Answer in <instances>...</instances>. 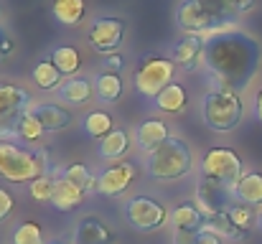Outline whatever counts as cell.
<instances>
[{"label": "cell", "instance_id": "obj_1", "mask_svg": "<svg viewBox=\"0 0 262 244\" xmlns=\"http://www.w3.org/2000/svg\"><path fill=\"white\" fill-rule=\"evenodd\" d=\"M206 56L204 69L209 89H224L242 94L260 72L262 49L247 31L237 26H222L204 33Z\"/></svg>", "mask_w": 262, "mask_h": 244}, {"label": "cell", "instance_id": "obj_2", "mask_svg": "<svg viewBox=\"0 0 262 244\" xmlns=\"http://www.w3.org/2000/svg\"><path fill=\"white\" fill-rule=\"evenodd\" d=\"M51 173V156L46 148H20L0 143V178L8 183H31Z\"/></svg>", "mask_w": 262, "mask_h": 244}, {"label": "cell", "instance_id": "obj_3", "mask_svg": "<svg viewBox=\"0 0 262 244\" xmlns=\"http://www.w3.org/2000/svg\"><path fill=\"white\" fill-rule=\"evenodd\" d=\"M193 150L183 138L171 135L161 148L145 156V173L156 181H181L193 173Z\"/></svg>", "mask_w": 262, "mask_h": 244}, {"label": "cell", "instance_id": "obj_4", "mask_svg": "<svg viewBox=\"0 0 262 244\" xmlns=\"http://www.w3.org/2000/svg\"><path fill=\"white\" fill-rule=\"evenodd\" d=\"M245 117V104L237 92L209 89L201 97V120L214 132H232Z\"/></svg>", "mask_w": 262, "mask_h": 244}, {"label": "cell", "instance_id": "obj_5", "mask_svg": "<svg viewBox=\"0 0 262 244\" xmlns=\"http://www.w3.org/2000/svg\"><path fill=\"white\" fill-rule=\"evenodd\" d=\"M176 69L178 66L168 56H143L133 72V86L140 97L153 102L168 84H173Z\"/></svg>", "mask_w": 262, "mask_h": 244}, {"label": "cell", "instance_id": "obj_6", "mask_svg": "<svg viewBox=\"0 0 262 244\" xmlns=\"http://www.w3.org/2000/svg\"><path fill=\"white\" fill-rule=\"evenodd\" d=\"M199 173L204 181H214L227 188H234L239 178L245 175V163L232 148H211L201 156Z\"/></svg>", "mask_w": 262, "mask_h": 244}, {"label": "cell", "instance_id": "obj_7", "mask_svg": "<svg viewBox=\"0 0 262 244\" xmlns=\"http://www.w3.org/2000/svg\"><path fill=\"white\" fill-rule=\"evenodd\" d=\"M125 219H127V224L135 229V232H158L161 227H166V221H168V209L158 201V198H153V196H148V193H140V196H133V198H127L125 201Z\"/></svg>", "mask_w": 262, "mask_h": 244}, {"label": "cell", "instance_id": "obj_8", "mask_svg": "<svg viewBox=\"0 0 262 244\" xmlns=\"http://www.w3.org/2000/svg\"><path fill=\"white\" fill-rule=\"evenodd\" d=\"M125 20L117 18V15H99L89 23L87 28V38H89V46L107 56V54H115L120 46H122V38H125Z\"/></svg>", "mask_w": 262, "mask_h": 244}, {"label": "cell", "instance_id": "obj_9", "mask_svg": "<svg viewBox=\"0 0 262 244\" xmlns=\"http://www.w3.org/2000/svg\"><path fill=\"white\" fill-rule=\"evenodd\" d=\"M138 178V165L130 161H120L115 165H107L104 170H99L97 175V193L99 196H120L125 193Z\"/></svg>", "mask_w": 262, "mask_h": 244}, {"label": "cell", "instance_id": "obj_10", "mask_svg": "<svg viewBox=\"0 0 262 244\" xmlns=\"http://www.w3.org/2000/svg\"><path fill=\"white\" fill-rule=\"evenodd\" d=\"M232 188L222 186V183H214V181H199L196 183V193H193V201L196 206L201 209V214L206 219L211 216H219V214H227L229 206H232Z\"/></svg>", "mask_w": 262, "mask_h": 244}, {"label": "cell", "instance_id": "obj_11", "mask_svg": "<svg viewBox=\"0 0 262 244\" xmlns=\"http://www.w3.org/2000/svg\"><path fill=\"white\" fill-rule=\"evenodd\" d=\"M33 97L15 84H0V125H18V120L33 109Z\"/></svg>", "mask_w": 262, "mask_h": 244}, {"label": "cell", "instance_id": "obj_12", "mask_svg": "<svg viewBox=\"0 0 262 244\" xmlns=\"http://www.w3.org/2000/svg\"><path fill=\"white\" fill-rule=\"evenodd\" d=\"M176 23L183 33H209L214 28H222L216 26V20L206 13V8L201 5V0H181L178 8H176Z\"/></svg>", "mask_w": 262, "mask_h": 244}, {"label": "cell", "instance_id": "obj_13", "mask_svg": "<svg viewBox=\"0 0 262 244\" xmlns=\"http://www.w3.org/2000/svg\"><path fill=\"white\" fill-rule=\"evenodd\" d=\"M204 56H206V41L199 33H183L171 49L173 64L183 72H196L199 66H204Z\"/></svg>", "mask_w": 262, "mask_h": 244}, {"label": "cell", "instance_id": "obj_14", "mask_svg": "<svg viewBox=\"0 0 262 244\" xmlns=\"http://www.w3.org/2000/svg\"><path fill=\"white\" fill-rule=\"evenodd\" d=\"M133 138H135V145L143 156L153 153L156 148H161L168 138H171V127L168 122H163L161 117H145L135 125L133 130Z\"/></svg>", "mask_w": 262, "mask_h": 244}, {"label": "cell", "instance_id": "obj_15", "mask_svg": "<svg viewBox=\"0 0 262 244\" xmlns=\"http://www.w3.org/2000/svg\"><path fill=\"white\" fill-rule=\"evenodd\" d=\"M72 244H115V234L97 216H84L74 224Z\"/></svg>", "mask_w": 262, "mask_h": 244}, {"label": "cell", "instance_id": "obj_16", "mask_svg": "<svg viewBox=\"0 0 262 244\" xmlns=\"http://www.w3.org/2000/svg\"><path fill=\"white\" fill-rule=\"evenodd\" d=\"M31 112L38 117V122L43 125L46 132H61V130L72 127V122H74V117L67 107L51 104V102H38V104H33Z\"/></svg>", "mask_w": 262, "mask_h": 244}, {"label": "cell", "instance_id": "obj_17", "mask_svg": "<svg viewBox=\"0 0 262 244\" xmlns=\"http://www.w3.org/2000/svg\"><path fill=\"white\" fill-rule=\"evenodd\" d=\"M130 145H133L130 132L122 130V127H115L107 138H102L97 143V156H99V161L120 163V161H125V156L130 153Z\"/></svg>", "mask_w": 262, "mask_h": 244}, {"label": "cell", "instance_id": "obj_18", "mask_svg": "<svg viewBox=\"0 0 262 244\" xmlns=\"http://www.w3.org/2000/svg\"><path fill=\"white\" fill-rule=\"evenodd\" d=\"M84 198H87V191H82L79 186L67 181L61 173L56 175V186H54V196H51V206L56 211H74L84 204Z\"/></svg>", "mask_w": 262, "mask_h": 244}, {"label": "cell", "instance_id": "obj_19", "mask_svg": "<svg viewBox=\"0 0 262 244\" xmlns=\"http://www.w3.org/2000/svg\"><path fill=\"white\" fill-rule=\"evenodd\" d=\"M92 94H94V84L92 79L87 77H67L64 84L56 89V97H59V102H64V104H72V107H79V104H84L92 99Z\"/></svg>", "mask_w": 262, "mask_h": 244}, {"label": "cell", "instance_id": "obj_20", "mask_svg": "<svg viewBox=\"0 0 262 244\" xmlns=\"http://www.w3.org/2000/svg\"><path fill=\"white\" fill-rule=\"evenodd\" d=\"M171 224L173 232H199L206 227V216L196 206V201H181L171 211Z\"/></svg>", "mask_w": 262, "mask_h": 244}, {"label": "cell", "instance_id": "obj_21", "mask_svg": "<svg viewBox=\"0 0 262 244\" xmlns=\"http://www.w3.org/2000/svg\"><path fill=\"white\" fill-rule=\"evenodd\" d=\"M232 196L239 201V204H247V206H262V173L257 170H250L239 178V183L232 188Z\"/></svg>", "mask_w": 262, "mask_h": 244}, {"label": "cell", "instance_id": "obj_22", "mask_svg": "<svg viewBox=\"0 0 262 244\" xmlns=\"http://www.w3.org/2000/svg\"><path fill=\"white\" fill-rule=\"evenodd\" d=\"M186 104H188V94H186V89L181 86V84H168L156 99H153V107L158 109V112H163V115H181L183 109H186Z\"/></svg>", "mask_w": 262, "mask_h": 244}, {"label": "cell", "instance_id": "obj_23", "mask_svg": "<svg viewBox=\"0 0 262 244\" xmlns=\"http://www.w3.org/2000/svg\"><path fill=\"white\" fill-rule=\"evenodd\" d=\"M87 13V0H54L51 15L59 26H79Z\"/></svg>", "mask_w": 262, "mask_h": 244}, {"label": "cell", "instance_id": "obj_24", "mask_svg": "<svg viewBox=\"0 0 262 244\" xmlns=\"http://www.w3.org/2000/svg\"><path fill=\"white\" fill-rule=\"evenodd\" d=\"M92 84H94V94L99 102H117L122 97V79L120 74H110V72H99L92 77Z\"/></svg>", "mask_w": 262, "mask_h": 244}, {"label": "cell", "instance_id": "obj_25", "mask_svg": "<svg viewBox=\"0 0 262 244\" xmlns=\"http://www.w3.org/2000/svg\"><path fill=\"white\" fill-rule=\"evenodd\" d=\"M31 79L38 89H46V92H56L61 84H64V74L54 66L51 59H43L38 61L33 69H31Z\"/></svg>", "mask_w": 262, "mask_h": 244}, {"label": "cell", "instance_id": "obj_26", "mask_svg": "<svg viewBox=\"0 0 262 244\" xmlns=\"http://www.w3.org/2000/svg\"><path fill=\"white\" fill-rule=\"evenodd\" d=\"M49 59L54 61V66H56L64 77H77V72H79V66H82V54H79L74 46H67V43L51 49Z\"/></svg>", "mask_w": 262, "mask_h": 244}, {"label": "cell", "instance_id": "obj_27", "mask_svg": "<svg viewBox=\"0 0 262 244\" xmlns=\"http://www.w3.org/2000/svg\"><path fill=\"white\" fill-rule=\"evenodd\" d=\"M82 130L87 132L89 138L102 140V138H107L115 130V120L104 109H92V112H87V117L82 120Z\"/></svg>", "mask_w": 262, "mask_h": 244}, {"label": "cell", "instance_id": "obj_28", "mask_svg": "<svg viewBox=\"0 0 262 244\" xmlns=\"http://www.w3.org/2000/svg\"><path fill=\"white\" fill-rule=\"evenodd\" d=\"M61 175L67 178V181H72L74 186H79L82 191H97V175L89 170L84 163H72V165H67L64 170H61Z\"/></svg>", "mask_w": 262, "mask_h": 244}, {"label": "cell", "instance_id": "obj_29", "mask_svg": "<svg viewBox=\"0 0 262 244\" xmlns=\"http://www.w3.org/2000/svg\"><path fill=\"white\" fill-rule=\"evenodd\" d=\"M206 229H211V232H214V234H219L222 239H232V242L245 239V234H247V232H242V229L229 219V214H219V216L206 219Z\"/></svg>", "mask_w": 262, "mask_h": 244}, {"label": "cell", "instance_id": "obj_30", "mask_svg": "<svg viewBox=\"0 0 262 244\" xmlns=\"http://www.w3.org/2000/svg\"><path fill=\"white\" fill-rule=\"evenodd\" d=\"M10 244H46V237L36 221H20L10 232Z\"/></svg>", "mask_w": 262, "mask_h": 244}, {"label": "cell", "instance_id": "obj_31", "mask_svg": "<svg viewBox=\"0 0 262 244\" xmlns=\"http://www.w3.org/2000/svg\"><path fill=\"white\" fill-rule=\"evenodd\" d=\"M18 138L23 140V143H38L41 138H43V125L38 122V117L33 115V112H26L20 120H18Z\"/></svg>", "mask_w": 262, "mask_h": 244}, {"label": "cell", "instance_id": "obj_32", "mask_svg": "<svg viewBox=\"0 0 262 244\" xmlns=\"http://www.w3.org/2000/svg\"><path fill=\"white\" fill-rule=\"evenodd\" d=\"M54 186H56V175H54V173H46V175H41V178H36V181L28 183V193H31V198L38 201V204H51Z\"/></svg>", "mask_w": 262, "mask_h": 244}, {"label": "cell", "instance_id": "obj_33", "mask_svg": "<svg viewBox=\"0 0 262 244\" xmlns=\"http://www.w3.org/2000/svg\"><path fill=\"white\" fill-rule=\"evenodd\" d=\"M201 5L206 8V13L216 20V26H237V15L229 8V0H201Z\"/></svg>", "mask_w": 262, "mask_h": 244}, {"label": "cell", "instance_id": "obj_34", "mask_svg": "<svg viewBox=\"0 0 262 244\" xmlns=\"http://www.w3.org/2000/svg\"><path fill=\"white\" fill-rule=\"evenodd\" d=\"M229 219L242 229V232H250L255 224H257V216H255V209L252 206H247V204H232L229 206Z\"/></svg>", "mask_w": 262, "mask_h": 244}, {"label": "cell", "instance_id": "obj_35", "mask_svg": "<svg viewBox=\"0 0 262 244\" xmlns=\"http://www.w3.org/2000/svg\"><path fill=\"white\" fill-rule=\"evenodd\" d=\"M13 211H15V198H13V193H10L5 186H0V221L10 219Z\"/></svg>", "mask_w": 262, "mask_h": 244}, {"label": "cell", "instance_id": "obj_36", "mask_svg": "<svg viewBox=\"0 0 262 244\" xmlns=\"http://www.w3.org/2000/svg\"><path fill=\"white\" fill-rule=\"evenodd\" d=\"M122 66H125V59L115 51V54H107V56H102V72H110V74H120L122 72Z\"/></svg>", "mask_w": 262, "mask_h": 244}, {"label": "cell", "instance_id": "obj_37", "mask_svg": "<svg viewBox=\"0 0 262 244\" xmlns=\"http://www.w3.org/2000/svg\"><path fill=\"white\" fill-rule=\"evenodd\" d=\"M13 49H15V43H13L10 31H8L5 26H0V59L10 56V54H13Z\"/></svg>", "mask_w": 262, "mask_h": 244}, {"label": "cell", "instance_id": "obj_38", "mask_svg": "<svg viewBox=\"0 0 262 244\" xmlns=\"http://www.w3.org/2000/svg\"><path fill=\"white\" fill-rule=\"evenodd\" d=\"M18 138V127L15 125H0V143H15Z\"/></svg>", "mask_w": 262, "mask_h": 244}, {"label": "cell", "instance_id": "obj_39", "mask_svg": "<svg viewBox=\"0 0 262 244\" xmlns=\"http://www.w3.org/2000/svg\"><path fill=\"white\" fill-rule=\"evenodd\" d=\"M229 8L234 10V15H242L255 8V0H229Z\"/></svg>", "mask_w": 262, "mask_h": 244}, {"label": "cell", "instance_id": "obj_40", "mask_svg": "<svg viewBox=\"0 0 262 244\" xmlns=\"http://www.w3.org/2000/svg\"><path fill=\"white\" fill-rule=\"evenodd\" d=\"M252 115L257 117L262 122V86H260V92L255 94V104H252Z\"/></svg>", "mask_w": 262, "mask_h": 244}, {"label": "cell", "instance_id": "obj_41", "mask_svg": "<svg viewBox=\"0 0 262 244\" xmlns=\"http://www.w3.org/2000/svg\"><path fill=\"white\" fill-rule=\"evenodd\" d=\"M257 227H260V229H262V211H260V214H257Z\"/></svg>", "mask_w": 262, "mask_h": 244}, {"label": "cell", "instance_id": "obj_42", "mask_svg": "<svg viewBox=\"0 0 262 244\" xmlns=\"http://www.w3.org/2000/svg\"><path fill=\"white\" fill-rule=\"evenodd\" d=\"M46 244H72V242H59V239H56V242H46Z\"/></svg>", "mask_w": 262, "mask_h": 244}]
</instances>
